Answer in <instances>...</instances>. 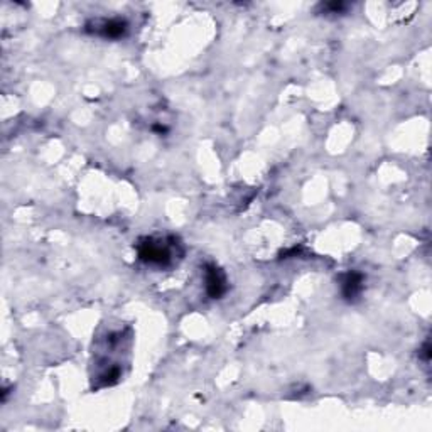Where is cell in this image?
<instances>
[{"mask_svg": "<svg viewBox=\"0 0 432 432\" xmlns=\"http://www.w3.org/2000/svg\"><path fill=\"white\" fill-rule=\"evenodd\" d=\"M86 29L103 39H120L127 34L128 26L127 22L122 19H103L91 22V24L86 26Z\"/></svg>", "mask_w": 432, "mask_h": 432, "instance_id": "obj_2", "label": "cell"}, {"mask_svg": "<svg viewBox=\"0 0 432 432\" xmlns=\"http://www.w3.org/2000/svg\"><path fill=\"white\" fill-rule=\"evenodd\" d=\"M363 289H365V279L356 270H350L339 279V292H341L344 301L355 302L361 296Z\"/></svg>", "mask_w": 432, "mask_h": 432, "instance_id": "obj_3", "label": "cell"}, {"mask_svg": "<svg viewBox=\"0 0 432 432\" xmlns=\"http://www.w3.org/2000/svg\"><path fill=\"white\" fill-rule=\"evenodd\" d=\"M205 284L206 292H208L211 299H220L228 289L227 277H225L223 270L213 264H208L205 267Z\"/></svg>", "mask_w": 432, "mask_h": 432, "instance_id": "obj_4", "label": "cell"}, {"mask_svg": "<svg viewBox=\"0 0 432 432\" xmlns=\"http://www.w3.org/2000/svg\"><path fill=\"white\" fill-rule=\"evenodd\" d=\"M179 243L174 238L147 237L137 243V255L140 262L153 267H168L179 255Z\"/></svg>", "mask_w": 432, "mask_h": 432, "instance_id": "obj_1", "label": "cell"}]
</instances>
